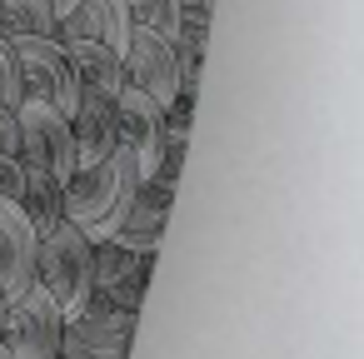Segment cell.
<instances>
[{"instance_id":"ac0fdd59","label":"cell","mask_w":364,"mask_h":359,"mask_svg":"<svg viewBox=\"0 0 364 359\" xmlns=\"http://www.w3.org/2000/svg\"><path fill=\"white\" fill-rule=\"evenodd\" d=\"M26 95H21V75H16V55H11V41L0 36V105H21Z\"/></svg>"},{"instance_id":"9a60e30c","label":"cell","mask_w":364,"mask_h":359,"mask_svg":"<svg viewBox=\"0 0 364 359\" xmlns=\"http://www.w3.org/2000/svg\"><path fill=\"white\" fill-rule=\"evenodd\" d=\"M55 6L50 0H0V36L6 41H36L55 36Z\"/></svg>"},{"instance_id":"cb8c5ba5","label":"cell","mask_w":364,"mask_h":359,"mask_svg":"<svg viewBox=\"0 0 364 359\" xmlns=\"http://www.w3.org/2000/svg\"><path fill=\"white\" fill-rule=\"evenodd\" d=\"M0 359H11V349H6V344H0Z\"/></svg>"},{"instance_id":"4fadbf2b","label":"cell","mask_w":364,"mask_h":359,"mask_svg":"<svg viewBox=\"0 0 364 359\" xmlns=\"http://www.w3.org/2000/svg\"><path fill=\"white\" fill-rule=\"evenodd\" d=\"M130 16H125V0H80V6H70L60 21H55V41L70 45V41H100L110 45L115 55L125 50L130 41Z\"/></svg>"},{"instance_id":"8992f818","label":"cell","mask_w":364,"mask_h":359,"mask_svg":"<svg viewBox=\"0 0 364 359\" xmlns=\"http://www.w3.org/2000/svg\"><path fill=\"white\" fill-rule=\"evenodd\" d=\"M16 125H21V165L46 170L65 185V175L75 170V140H70V120L60 110H50L46 100H21L16 105Z\"/></svg>"},{"instance_id":"8fae6325","label":"cell","mask_w":364,"mask_h":359,"mask_svg":"<svg viewBox=\"0 0 364 359\" xmlns=\"http://www.w3.org/2000/svg\"><path fill=\"white\" fill-rule=\"evenodd\" d=\"M70 120V140H75V165H95L115 150V90H95L80 85Z\"/></svg>"},{"instance_id":"7c38bea8","label":"cell","mask_w":364,"mask_h":359,"mask_svg":"<svg viewBox=\"0 0 364 359\" xmlns=\"http://www.w3.org/2000/svg\"><path fill=\"white\" fill-rule=\"evenodd\" d=\"M170 200H175V185H170V180H160V175L140 180V190H135V200H130V210H125V225H120V235H110V240H120L125 250H140V254H160V245H165V220H170Z\"/></svg>"},{"instance_id":"30bf717a","label":"cell","mask_w":364,"mask_h":359,"mask_svg":"<svg viewBox=\"0 0 364 359\" xmlns=\"http://www.w3.org/2000/svg\"><path fill=\"white\" fill-rule=\"evenodd\" d=\"M36 245L41 235L21 215L16 200H0V299H21L36 284Z\"/></svg>"},{"instance_id":"ba28073f","label":"cell","mask_w":364,"mask_h":359,"mask_svg":"<svg viewBox=\"0 0 364 359\" xmlns=\"http://www.w3.org/2000/svg\"><path fill=\"white\" fill-rule=\"evenodd\" d=\"M150 269H155V254L125 250L120 240H100V245H95L90 299H95V304H115V309H135V314H140V299H145Z\"/></svg>"},{"instance_id":"3957f363","label":"cell","mask_w":364,"mask_h":359,"mask_svg":"<svg viewBox=\"0 0 364 359\" xmlns=\"http://www.w3.org/2000/svg\"><path fill=\"white\" fill-rule=\"evenodd\" d=\"M11 55H16V75H21V95L26 100H46L60 115L75 110L80 80H75V65H70V55H65V45L55 36L11 41Z\"/></svg>"},{"instance_id":"2e32d148","label":"cell","mask_w":364,"mask_h":359,"mask_svg":"<svg viewBox=\"0 0 364 359\" xmlns=\"http://www.w3.org/2000/svg\"><path fill=\"white\" fill-rule=\"evenodd\" d=\"M70 65H75V80L80 85H95V90H120V55L100 41H70L65 45Z\"/></svg>"},{"instance_id":"44dd1931","label":"cell","mask_w":364,"mask_h":359,"mask_svg":"<svg viewBox=\"0 0 364 359\" xmlns=\"http://www.w3.org/2000/svg\"><path fill=\"white\" fill-rule=\"evenodd\" d=\"M180 11H215V0H175Z\"/></svg>"},{"instance_id":"7402d4cb","label":"cell","mask_w":364,"mask_h":359,"mask_svg":"<svg viewBox=\"0 0 364 359\" xmlns=\"http://www.w3.org/2000/svg\"><path fill=\"white\" fill-rule=\"evenodd\" d=\"M50 6H55V16H65L70 6H80V0H50Z\"/></svg>"},{"instance_id":"7a4b0ae2","label":"cell","mask_w":364,"mask_h":359,"mask_svg":"<svg viewBox=\"0 0 364 359\" xmlns=\"http://www.w3.org/2000/svg\"><path fill=\"white\" fill-rule=\"evenodd\" d=\"M90 274H95V245H90L70 220H60L55 230L41 235V245H36V284L60 304L65 319H70L75 309H85V299H90Z\"/></svg>"},{"instance_id":"9c48e42d","label":"cell","mask_w":364,"mask_h":359,"mask_svg":"<svg viewBox=\"0 0 364 359\" xmlns=\"http://www.w3.org/2000/svg\"><path fill=\"white\" fill-rule=\"evenodd\" d=\"M160 140H165V105L135 85H120L115 90V145L135 155L145 180L160 170Z\"/></svg>"},{"instance_id":"6da1fadb","label":"cell","mask_w":364,"mask_h":359,"mask_svg":"<svg viewBox=\"0 0 364 359\" xmlns=\"http://www.w3.org/2000/svg\"><path fill=\"white\" fill-rule=\"evenodd\" d=\"M140 180H145V175H140L135 155H130L125 145H115L105 160L75 165V170L65 175V185H60V210H65V220H70L90 245H100V240L120 235L125 210H130Z\"/></svg>"},{"instance_id":"277c9868","label":"cell","mask_w":364,"mask_h":359,"mask_svg":"<svg viewBox=\"0 0 364 359\" xmlns=\"http://www.w3.org/2000/svg\"><path fill=\"white\" fill-rule=\"evenodd\" d=\"M135 319V309L85 299V309H75L60 324V359H130Z\"/></svg>"},{"instance_id":"e0dca14e","label":"cell","mask_w":364,"mask_h":359,"mask_svg":"<svg viewBox=\"0 0 364 359\" xmlns=\"http://www.w3.org/2000/svg\"><path fill=\"white\" fill-rule=\"evenodd\" d=\"M125 16H130V26L160 31V36H175V26H180V6H175V0H125Z\"/></svg>"},{"instance_id":"52a82bcc","label":"cell","mask_w":364,"mask_h":359,"mask_svg":"<svg viewBox=\"0 0 364 359\" xmlns=\"http://www.w3.org/2000/svg\"><path fill=\"white\" fill-rule=\"evenodd\" d=\"M120 85L145 90L150 100L170 105L180 95V60H175V41L160 31H130L125 50H120Z\"/></svg>"},{"instance_id":"ffe728a7","label":"cell","mask_w":364,"mask_h":359,"mask_svg":"<svg viewBox=\"0 0 364 359\" xmlns=\"http://www.w3.org/2000/svg\"><path fill=\"white\" fill-rule=\"evenodd\" d=\"M21 150V125H16V110L0 105V155H16Z\"/></svg>"},{"instance_id":"d6986e66","label":"cell","mask_w":364,"mask_h":359,"mask_svg":"<svg viewBox=\"0 0 364 359\" xmlns=\"http://www.w3.org/2000/svg\"><path fill=\"white\" fill-rule=\"evenodd\" d=\"M21 190H26L21 155H0V200H21Z\"/></svg>"},{"instance_id":"5bb4252c","label":"cell","mask_w":364,"mask_h":359,"mask_svg":"<svg viewBox=\"0 0 364 359\" xmlns=\"http://www.w3.org/2000/svg\"><path fill=\"white\" fill-rule=\"evenodd\" d=\"M16 205H21V215L31 220L36 235H46V230H55L65 220V210H60V180L46 175V170H31V165H26V190H21Z\"/></svg>"},{"instance_id":"5b68a950","label":"cell","mask_w":364,"mask_h":359,"mask_svg":"<svg viewBox=\"0 0 364 359\" xmlns=\"http://www.w3.org/2000/svg\"><path fill=\"white\" fill-rule=\"evenodd\" d=\"M60 304L31 284L21 299L6 304V324H0V344L11 349V359H60Z\"/></svg>"},{"instance_id":"603a6c76","label":"cell","mask_w":364,"mask_h":359,"mask_svg":"<svg viewBox=\"0 0 364 359\" xmlns=\"http://www.w3.org/2000/svg\"><path fill=\"white\" fill-rule=\"evenodd\" d=\"M0 324H6V299H0Z\"/></svg>"}]
</instances>
